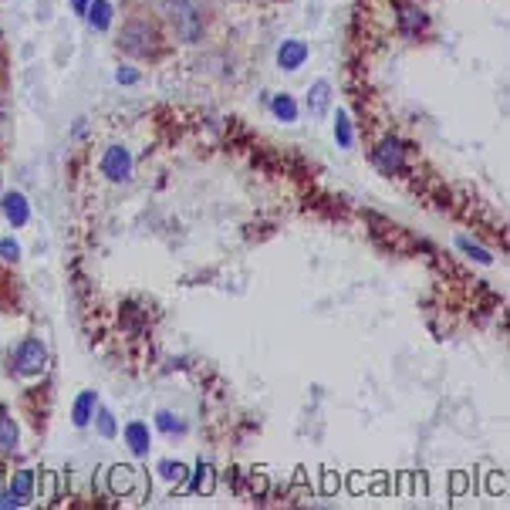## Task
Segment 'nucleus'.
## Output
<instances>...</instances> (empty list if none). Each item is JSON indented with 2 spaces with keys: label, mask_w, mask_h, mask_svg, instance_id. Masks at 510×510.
I'll return each mask as SVG.
<instances>
[{
  "label": "nucleus",
  "mask_w": 510,
  "mask_h": 510,
  "mask_svg": "<svg viewBox=\"0 0 510 510\" xmlns=\"http://www.w3.org/2000/svg\"><path fill=\"white\" fill-rule=\"evenodd\" d=\"M118 44L129 55H149V51H156V31H152L146 20H132V24H125Z\"/></svg>",
  "instance_id": "obj_1"
},
{
  "label": "nucleus",
  "mask_w": 510,
  "mask_h": 510,
  "mask_svg": "<svg viewBox=\"0 0 510 510\" xmlns=\"http://www.w3.org/2000/svg\"><path fill=\"white\" fill-rule=\"evenodd\" d=\"M14 359H18V368L24 375H38V372H44V365H48V348L38 338H24L18 345V355Z\"/></svg>",
  "instance_id": "obj_2"
},
{
  "label": "nucleus",
  "mask_w": 510,
  "mask_h": 510,
  "mask_svg": "<svg viewBox=\"0 0 510 510\" xmlns=\"http://www.w3.org/2000/svg\"><path fill=\"white\" fill-rule=\"evenodd\" d=\"M102 172H105L112 183L129 179V176H132V156H129V149H122V146L105 149V156H102Z\"/></svg>",
  "instance_id": "obj_3"
},
{
  "label": "nucleus",
  "mask_w": 510,
  "mask_h": 510,
  "mask_svg": "<svg viewBox=\"0 0 510 510\" xmlns=\"http://www.w3.org/2000/svg\"><path fill=\"white\" fill-rule=\"evenodd\" d=\"M375 166L382 172H399L402 166H406V149H402V142L399 139H385V142H378L375 149Z\"/></svg>",
  "instance_id": "obj_4"
},
{
  "label": "nucleus",
  "mask_w": 510,
  "mask_h": 510,
  "mask_svg": "<svg viewBox=\"0 0 510 510\" xmlns=\"http://www.w3.org/2000/svg\"><path fill=\"white\" fill-rule=\"evenodd\" d=\"M426 24H429V18L419 4H399V31L406 38H419L426 31Z\"/></svg>",
  "instance_id": "obj_5"
},
{
  "label": "nucleus",
  "mask_w": 510,
  "mask_h": 510,
  "mask_svg": "<svg viewBox=\"0 0 510 510\" xmlns=\"http://www.w3.org/2000/svg\"><path fill=\"white\" fill-rule=\"evenodd\" d=\"M304 61H308V44L304 41H284L281 51H277V64L284 71H298Z\"/></svg>",
  "instance_id": "obj_6"
},
{
  "label": "nucleus",
  "mask_w": 510,
  "mask_h": 510,
  "mask_svg": "<svg viewBox=\"0 0 510 510\" xmlns=\"http://www.w3.org/2000/svg\"><path fill=\"white\" fill-rule=\"evenodd\" d=\"M4 213H7V220H11L14 227H24V223L31 220L27 200H24L20 193H7V196H4Z\"/></svg>",
  "instance_id": "obj_7"
},
{
  "label": "nucleus",
  "mask_w": 510,
  "mask_h": 510,
  "mask_svg": "<svg viewBox=\"0 0 510 510\" xmlns=\"http://www.w3.org/2000/svg\"><path fill=\"white\" fill-rule=\"evenodd\" d=\"M135 487V470L132 467H112L109 470V490L115 497H125V493H132Z\"/></svg>",
  "instance_id": "obj_8"
},
{
  "label": "nucleus",
  "mask_w": 510,
  "mask_h": 510,
  "mask_svg": "<svg viewBox=\"0 0 510 510\" xmlns=\"http://www.w3.org/2000/svg\"><path fill=\"white\" fill-rule=\"evenodd\" d=\"M125 443L135 456H146L149 453V426L146 422H129L125 426Z\"/></svg>",
  "instance_id": "obj_9"
},
{
  "label": "nucleus",
  "mask_w": 510,
  "mask_h": 510,
  "mask_svg": "<svg viewBox=\"0 0 510 510\" xmlns=\"http://www.w3.org/2000/svg\"><path fill=\"white\" fill-rule=\"evenodd\" d=\"M328 105H331V85L328 81H315L311 92H308V109H311V115L322 118L328 112Z\"/></svg>",
  "instance_id": "obj_10"
},
{
  "label": "nucleus",
  "mask_w": 510,
  "mask_h": 510,
  "mask_svg": "<svg viewBox=\"0 0 510 510\" xmlns=\"http://www.w3.org/2000/svg\"><path fill=\"white\" fill-rule=\"evenodd\" d=\"M85 14H88V24H92L95 31H105V27L112 24V14H115V11H112V4H109V0H92Z\"/></svg>",
  "instance_id": "obj_11"
},
{
  "label": "nucleus",
  "mask_w": 510,
  "mask_h": 510,
  "mask_svg": "<svg viewBox=\"0 0 510 510\" xmlns=\"http://www.w3.org/2000/svg\"><path fill=\"white\" fill-rule=\"evenodd\" d=\"M31 490H34V473L31 470H18L14 473V480H11V493L18 497L20 504L31 497Z\"/></svg>",
  "instance_id": "obj_12"
},
{
  "label": "nucleus",
  "mask_w": 510,
  "mask_h": 510,
  "mask_svg": "<svg viewBox=\"0 0 510 510\" xmlns=\"http://www.w3.org/2000/svg\"><path fill=\"white\" fill-rule=\"evenodd\" d=\"M92 413H95V392H81L75 402V413H71L75 426H88L92 422Z\"/></svg>",
  "instance_id": "obj_13"
},
{
  "label": "nucleus",
  "mask_w": 510,
  "mask_h": 510,
  "mask_svg": "<svg viewBox=\"0 0 510 510\" xmlns=\"http://www.w3.org/2000/svg\"><path fill=\"white\" fill-rule=\"evenodd\" d=\"M213 483H216V476H213V467L200 460V467H196V476H193V490L196 493H213Z\"/></svg>",
  "instance_id": "obj_14"
},
{
  "label": "nucleus",
  "mask_w": 510,
  "mask_h": 510,
  "mask_svg": "<svg viewBox=\"0 0 510 510\" xmlns=\"http://www.w3.org/2000/svg\"><path fill=\"white\" fill-rule=\"evenodd\" d=\"M14 446H18V426L0 409V450H14Z\"/></svg>",
  "instance_id": "obj_15"
},
{
  "label": "nucleus",
  "mask_w": 510,
  "mask_h": 510,
  "mask_svg": "<svg viewBox=\"0 0 510 510\" xmlns=\"http://www.w3.org/2000/svg\"><path fill=\"white\" fill-rule=\"evenodd\" d=\"M270 109H274V115L284 118V122H294V118H298V105H294L291 95H277V98L270 102Z\"/></svg>",
  "instance_id": "obj_16"
},
{
  "label": "nucleus",
  "mask_w": 510,
  "mask_h": 510,
  "mask_svg": "<svg viewBox=\"0 0 510 510\" xmlns=\"http://www.w3.org/2000/svg\"><path fill=\"white\" fill-rule=\"evenodd\" d=\"M335 139H338L341 149H352V142H355V135H352V122H348V115L338 112L335 118Z\"/></svg>",
  "instance_id": "obj_17"
},
{
  "label": "nucleus",
  "mask_w": 510,
  "mask_h": 510,
  "mask_svg": "<svg viewBox=\"0 0 510 510\" xmlns=\"http://www.w3.org/2000/svg\"><path fill=\"white\" fill-rule=\"evenodd\" d=\"M456 244H460V250H463V254H470L473 261H480V264H490V261H493L490 254H487V250H483V247H480V244H473L470 237H460Z\"/></svg>",
  "instance_id": "obj_18"
},
{
  "label": "nucleus",
  "mask_w": 510,
  "mask_h": 510,
  "mask_svg": "<svg viewBox=\"0 0 510 510\" xmlns=\"http://www.w3.org/2000/svg\"><path fill=\"white\" fill-rule=\"evenodd\" d=\"M159 473H163L170 483H179V480L186 476V467H183L179 460H163V463H159Z\"/></svg>",
  "instance_id": "obj_19"
},
{
  "label": "nucleus",
  "mask_w": 510,
  "mask_h": 510,
  "mask_svg": "<svg viewBox=\"0 0 510 510\" xmlns=\"http://www.w3.org/2000/svg\"><path fill=\"white\" fill-rule=\"evenodd\" d=\"M156 426H159L163 433H183V422L172 416V413H166V409H163V413L156 416Z\"/></svg>",
  "instance_id": "obj_20"
},
{
  "label": "nucleus",
  "mask_w": 510,
  "mask_h": 510,
  "mask_svg": "<svg viewBox=\"0 0 510 510\" xmlns=\"http://www.w3.org/2000/svg\"><path fill=\"white\" fill-rule=\"evenodd\" d=\"M98 429H102V436H109V439H112V436H115V422H112V413H105V409H102V413H98Z\"/></svg>",
  "instance_id": "obj_21"
},
{
  "label": "nucleus",
  "mask_w": 510,
  "mask_h": 510,
  "mask_svg": "<svg viewBox=\"0 0 510 510\" xmlns=\"http://www.w3.org/2000/svg\"><path fill=\"white\" fill-rule=\"evenodd\" d=\"M0 257H4V261H18L20 247L14 244V240H0Z\"/></svg>",
  "instance_id": "obj_22"
},
{
  "label": "nucleus",
  "mask_w": 510,
  "mask_h": 510,
  "mask_svg": "<svg viewBox=\"0 0 510 510\" xmlns=\"http://www.w3.org/2000/svg\"><path fill=\"white\" fill-rule=\"evenodd\" d=\"M55 497V473H44V500Z\"/></svg>",
  "instance_id": "obj_23"
},
{
  "label": "nucleus",
  "mask_w": 510,
  "mask_h": 510,
  "mask_svg": "<svg viewBox=\"0 0 510 510\" xmlns=\"http://www.w3.org/2000/svg\"><path fill=\"white\" fill-rule=\"evenodd\" d=\"M115 78H118V81H125V85H132V81H139V75H135L132 68H118V75H115Z\"/></svg>",
  "instance_id": "obj_24"
},
{
  "label": "nucleus",
  "mask_w": 510,
  "mask_h": 510,
  "mask_svg": "<svg viewBox=\"0 0 510 510\" xmlns=\"http://www.w3.org/2000/svg\"><path fill=\"white\" fill-rule=\"evenodd\" d=\"M264 490H267V476H264V473H254V493H261V497H264Z\"/></svg>",
  "instance_id": "obj_25"
},
{
  "label": "nucleus",
  "mask_w": 510,
  "mask_h": 510,
  "mask_svg": "<svg viewBox=\"0 0 510 510\" xmlns=\"http://www.w3.org/2000/svg\"><path fill=\"white\" fill-rule=\"evenodd\" d=\"M324 493H335V476H331V473L324 476Z\"/></svg>",
  "instance_id": "obj_26"
},
{
  "label": "nucleus",
  "mask_w": 510,
  "mask_h": 510,
  "mask_svg": "<svg viewBox=\"0 0 510 510\" xmlns=\"http://www.w3.org/2000/svg\"><path fill=\"white\" fill-rule=\"evenodd\" d=\"M463 487H467V476H456V480H453V490L463 493Z\"/></svg>",
  "instance_id": "obj_27"
},
{
  "label": "nucleus",
  "mask_w": 510,
  "mask_h": 510,
  "mask_svg": "<svg viewBox=\"0 0 510 510\" xmlns=\"http://www.w3.org/2000/svg\"><path fill=\"white\" fill-rule=\"evenodd\" d=\"M71 4H75V11H88V4H92V0H71Z\"/></svg>",
  "instance_id": "obj_28"
}]
</instances>
